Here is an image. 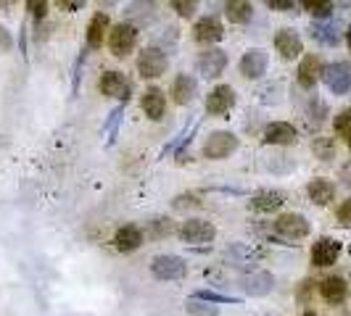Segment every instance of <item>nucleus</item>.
<instances>
[{"instance_id": "nucleus-1", "label": "nucleus", "mask_w": 351, "mask_h": 316, "mask_svg": "<svg viewBox=\"0 0 351 316\" xmlns=\"http://www.w3.org/2000/svg\"><path fill=\"white\" fill-rule=\"evenodd\" d=\"M135 45H138V29L132 27V24H117V27H111V32H108V51L114 53L117 58H124V55H130V53L135 51Z\"/></svg>"}, {"instance_id": "nucleus-2", "label": "nucleus", "mask_w": 351, "mask_h": 316, "mask_svg": "<svg viewBox=\"0 0 351 316\" xmlns=\"http://www.w3.org/2000/svg\"><path fill=\"white\" fill-rule=\"evenodd\" d=\"M235 150H238V137L232 132H222V129L211 132L206 142H204V156L209 161H222V158H228Z\"/></svg>"}, {"instance_id": "nucleus-3", "label": "nucleus", "mask_w": 351, "mask_h": 316, "mask_svg": "<svg viewBox=\"0 0 351 316\" xmlns=\"http://www.w3.org/2000/svg\"><path fill=\"white\" fill-rule=\"evenodd\" d=\"M322 79H325V85L330 92L335 95H346L351 92V64L349 61H338V64H330L325 74H322Z\"/></svg>"}, {"instance_id": "nucleus-4", "label": "nucleus", "mask_w": 351, "mask_h": 316, "mask_svg": "<svg viewBox=\"0 0 351 316\" xmlns=\"http://www.w3.org/2000/svg\"><path fill=\"white\" fill-rule=\"evenodd\" d=\"M180 237L185 243H193V246H201V243H211L217 237V227L206 222V219H188L182 227H180Z\"/></svg>"}, {"instance_id": "nucleus-5", "label": "nucleus", "mask_w": 351, "mask_h": 316, "mask_svg": "<svg viewBox=\"0 0 351 316\" xmlns=\"http://www.w3.org/2000/svg\"><path fill=\"white\" fill-rule=\"evenodd\" d=\"M167 66H169V61L158 48H145L138 58V71H141L143 79H156L167 71Z\"/></svg>"}, {"instance_id": "nucleus-6", "label": "nucleus", "mask_w": 351, "mask_h": 316, "mask_svg": "<svg viewBox=\"0 0 351 316\" xmlns=\"http://www.w3.org/2000/svg\"><path fill=\"white\" fill-rule=\"evenodd\" d=\"M275 229L288 240H301V237L309 235V222L301 213H280L278 222H275Z\"/></svg>"}, {"instance_id": "nucleus-7", "label": "nucleus", "mask_w": 351, "mask_h": 316, "mask_svg": "<svg viewBox=\"0 0 351 316\" xmlns=\"http://www.w3.org/2000/svg\"><path fill=\"white\" fill-rule=\"evenodd\" d=\"M151 272L156 274L158 280H180L188 272V263L182 261L180 256H156L151 263Z\"/></svg>"}, {"instance_id": "nucleus-8", "label": "nucleus", "mask_w": 351, "mask_h": 316, "mask_svg": "<svg viewBox=\"0 0 351 316\" xmlns=\"http://www.w3.org/2000/svg\"><path fill=\"white\" fill-rule=\"evenodd\" d=\"M232 105H235V90L230 85H217L206 98V114L209 116H222Z\"/></svg>"}, {"instance_id": "nucleus-9", "label": "nucleus", "mask_w": 351, "mask_h": 316, "mask_svg": "<svg viewBox=\"0 0 351 316\" xmlns=\"http://www.w3.org/2000/svg\"><path fill=\"white\" fill-rule=\"evenodd\" d=\"M228 66V55L219 48H206V51L198 55V71L206 77V79H217Z\"/></svg>"}, {"instance_id": "nucleus-10", "label": "nucleus", "mask_w": 351, "mask_h": 316, "mask_svg": "<svg viewBox=\"0 0 351 316\" xmlns=\"http://www.w3.org/2000/svg\"><path fill=\"white\" fill-rule=\"evenodd\" d=\"M98 90L108 98H119V101L130 98V82L122 71H104V77L98 79Z\"/></svg>"}, {"instance_id": "nucleus-11", "label": "nucleus", "mask_w": 351, "mask_h": 316, "mask_svg": "<svg viewBox=\"0 0 351 316\" xmlns=\"http://www.w3.org/2000/svg\"><path fill=\"white\" fill-rule=\"evenodd\" d=\"M225 35V29H222V21L217 16H204L195 21L193 27V40L195 42H201V45H211V42H219Z\"/></svg>"}, {"instance_id": "nucleus-12", "label": "nucleus", "mask_w": 351, "mask_h": 316, "mask_svg": "<svg viewBox=\"0 0 351 316\" xmlns=\"http://www.w3.org/2000/svg\"><path fill=\"white\" fill-rule=\"evenodd\" d=\"M299 85L301 88H315L317 82L322 79V74H325V66H322V58L319 55H304L299 64Z\"/></svg>"}, {"instance_id": "nucleus-13", "label": "nucleus", "mask_w": 351, "mask_h": 316, "mask_svg": "<svg viewBox=\"0 0 351 316\" xmlns=\"http://www.w3.org/2000/svg\"><path fill=\"white\" fill-rule=\"evenodd\" d=\"M275 51L280 53L285 61H293V58H299L301 53H304V42H301V37L293 32V29H280L278 35H275Z\"/></svg>"}, {"instance_id": "nucleus-14", "label": "nucleus", "mask_w": 351, "mask_h": 316, "mask_svg": "<svg viewBox=\"0 0 351 316\" xmlns=\"http://www.w3.org/2000/svg\"><path fill=\"white\" fill-rule=\"evenodd\" d=\"M319 295L330 306H341L343 300L349 298V282L343 277H325L319 282Z\"/></svg>"}, {"instance_id": "nucleus-15", "label": "nucleus", "mask_w": 351, "mask_h": 316, "mask_svg": "<svg viewBox=\"0 0 351 316\" xmlns=\"http://www.w3.org/2000/svg\"><path fill=\"white\" fill-rule=\"evenodd\" d=\"M341 256V243L333 237H319L312 248V263L315 266H333Z\"/></svg>"}, {"instance_id": "nucleus-16", "label": "nucleus", "mask_w": 351, "mask_h": 316, "mask_svg": "<svg viewBox=\"0 0 351 316\" xmlns=\"http://www.w3.org/2000/svg\"><path fill=\"white\" fill-rule=\"evenodd\" d=\"M264 71H267V53L262 48H251L243 53L241 58V74L246 79H259Z\"/></svg>"}, {"instance_id": "nucleus-17", "label": "nucleus", "mask_w": 351, "mask_h": 316, "mask_svg": "<svg viewBox=\"0 0 351 316\" xmlns=\"http://www.w3.org/2000/svg\"><path fill=\"white\" fill-rule=\"evenodd\" d=\"M141 108L145 111V116H148L151 122L164 119V114H167V98H164V92L158 88L145 90L141 98Z\"/></svg>"}, {"instance_id": "nucleus-18", "label": "nucleus", "mask_w": 351, "mask_h": 316, "mask_svg": "<svg viewBox=\"0 0 351 316\" xmlns=\"http://www.w3.org/2000/svg\"><path fill=\"white\" fill-rule=\"evenodd\" d=\"M264 142L267 145H293L296 142V129L288 122H272L264 129Z\"/></svg>"}, {"instance_id": "nucleus-19", "label": "nucleus", "mask_w": 351, "mask_h": 316, "mask_svg": "<svg viewBox=\"0 0 351 316\" xmlns=\"http://www.w3.org/2000/svg\"><path fill=\"white\" fill-rule=\"evenodd\" d=\"M306 195H309V200H312L315 206H328L335 198V185L330 179L317 176V179H312V182L306 185Z\"/></svg>"}, {"instance_id": "nucleus-20", "label": "nucleus", "mask_w": 351, "mask_h": 316, "mask_svg": "<svg viewBox=\"0 0 351 316\" xmlns=\"http://www.w3.org/2000/svg\"><path fill=\"white\" fill-rule=\"evenodd\" d=\"M114 246H117V250H122V253H132V250H138V248L143 246L141 227H135V224L122 227L117 235H114Z\"/></svg>"}, {"instance_id": "nucleus-21", "label": "nucleus", "mask_w": 351, "mask_h": 316, "mask_svg": "<svg viewBox=\"0 0 351 316\" xmlns=\"http://www.w3.org/2000/svg\"><path fill=\"white\" fill-rule=\"evenodd\" d=\"M282 203H285V193L282 190H262V193H256L251 198V209L264 211V213L278 211Z\"/></svg>"}, {"instance_id": "nucleus-22", "label": "nucleus", "mask_w": 351, "mask_h": 316, "mask_svg": "<svg viewBox=\"0 0 351 316\" xmlns=\"http://www.w3.org/2000/svg\"><path fill=\"white\" fill-rule=\"evenodd\" d=\"M195 90H198V82H195L191 74H180L172 85V95H175V103L185 105L195 98Z\"/></svg>"}, {"instance_id": "nucleus-23", "label": "nucleus", "mask_w": 351, "mask_h": 316, "mask_svg": "<svg viewBox=\"0 0 351 316\" xmlns=\"http://www.w3.org/2000/svg\"><path fill=\"white\" fill-rule=\"evenodd\" d=\"M108 32V16L104 11H98L95 16L90 18V27H88V42L90 48H101L104 45V37Z\"/></svg>"}, {"instance_id": "nucleus-24", "label": "nucleus", "mask_w": 351, "mask_h": 316, "mask_svg": "<svg viewBox=\"0 0 351 316\" xmlns=\"http://www.w3.org/2000/svg\"><path fill=\"white\" fill-rule=\"evenodd\" d=\"M225 16L230 18V24H248L254 16V5L246 0H232L225 5Z\"/></svg>"}, {"instance_id": "nucleus-25", "label": "nucleus", "mask_w": 351, "mask_h": 316, "mask_svg": "<svg viewBox=\"0 0 351 316\" xmlns=\"http://www.w3.org/2000/svg\"><path fill=\"white\" fill-rule=\"evenodd\" d=\"M312 37L315 40H319V42H325V45H335L338 42V32H335L330 24H317V27H312Z\"/></svg>"}, {"instance_id": "nucleus-26", "label": "nucleus", "mask_w": 351, "mask_h": 316, "mask_svg": "<svg viewBox=\"0 0 351 316\" xmlns=\"http://www.w3.org/2000/svg\"><path fill=\"white\" fill-rule=\"evenodd\" d=\"M304 8L317 18H328L333 11V3H319V0H304Z\"/></svg>"}, {"instance_id": "nucleus-27", "label": "nucleus", "mask_w": 351, "mask_h": 316, "mask_svg": "<svg viewBox=\"0 0 351 316\" xmlns=\"http://www.w3.org/2000/svg\"><path fill=\"white\" fill-rule=\"evenodd\" d=\"M335 135H341V137H349L351 135V108H343L338 116H335Z\"/></svg>"}, {"instance_id": "nucleus-28", "label": "nucleus", "mask_w": 351, "mask_h": 316, "mask_svg": "<svg viewBox=\"0 0 351 316\" xmlns=\"http://www.w3.org/2000/svg\"><path fill=\"white\" fill-rule=\"evenodd\" d=\"M172 8H175L182 18H191L195 14V3H185V0H175V3H172Z\"/></svg>"}, {"instance_id": "nucleus-29", "label": "nucleus", "mask_w": 351, "mask_h": 316, "mask_svg": "<svg viewBox=\"0 0 351 316\" xmlns=\"http://www.w3.org/2000/svg\"><path fill=\"white\" fill-rule=\"evenodd\" d=\"M338 222H341L343 227H351V198L338 206Z\"/></svg>"}, {"instance_id": "nucleus-30", "label": "nucleus", "mask_w": 351, "mask_h": 316, "mask_svg": "<svg viewBox=\"0 0 351 316\" xmlns=\"http://www.w3.org/2000/svg\"><path fill=\"white\" fill-rule=\"evenodd\" d=\"M11 48H14V37H11V32L0 24V55H3V53H8Z\"/></svg>"}, {"instance_id": "nucleus-31", "label": "nucleus", "mask_w": 351, "mask_h": 316, "mask_svg": "<svg viewBox=\"0 0 351 316\" xmlns=\"http://www.w3.org/2000/svg\"><path fill=\"white\" fill-rule=\"evenodd\" d=\"M267 5L272 11H293V0H269Z\"/></svg>"}, {"instance_id": "nucleus-32", "label": "nucleus", "mask_w": 351, "mask_h": 316, "mask_svg": "<svg viewBox=\"0 0 351 316\" xmlns=\"http://www.w3.org/2000/svg\"><path fill=\"white\" fill-rule=\"evenodd\" d=\"M27 8H29L37 18H43L45 16V11H48V3H35V0H32V3H27Z\"/></svg>"}, {"instance_id": "nucleus-33", "label": "nucleus", "mask_w": 351, "mask_h": 316, "mask_svg": "<svg viewBox=\"0 0 351 316\" xmlns=\"http://www.w3.org/2000/svg\"><path fill=\"white\" fill-rule=\"evenodd\" d=\"M61 8H80V3H58Z\"/></svg>"}, {"instance_id": "nucleus-34", "label": "nucleus", "mask_w": 351, "mask_h": 316, "mask_svg": "<svg viewBox=\"0 0 351 316\" xmlns=\"http://www.w3.org/2000/svg\"><path fill=\"white\" fill-rule=\"evenodd\" d=\"M346 45H349V51H351V27H349V32H346Z\"/></svg>"}, {"instance_id": "nucleus-35", "label": "nucleus", "mask_w": 351, "mask_h": 316, "mask_svg": "<svg viewBox=\"0 0 351 316\" xmlns=\"http://www.w3.org/2000/svg\"><path fill=\"white\" fill-rule=\"evenodd\" d=\"M301 316H317V314H315V311H304Z\"/></svg>"}, {"instance_id": "nucleus-36", "label": "nucleus", "mask_w": 351, "mask_h": 316, "mask_svg": "<svg viewBox=\"0 0 351 316\" xmlns=\"http://www.w3.org/2000/svg\"><path fill=\"white\" fill-rule=\"evenodd\" d=\"M346 142H349V148H351V135H349V137H346Z\"/></svg>"}, {"instance_id": "nucleus-37", "label": "nucleus", "mask_w": 351, "mask_h": 316, "mask_svg": "<svg viewBox=\"0 0 351 316\" xmlns=\"http://www.w3.org/2000/svg\"><path fill=\"white\" fill-rule=\"evenodd\" d=\"M349 316H351V314H349Z\"/></svg>"}]
</instances>
